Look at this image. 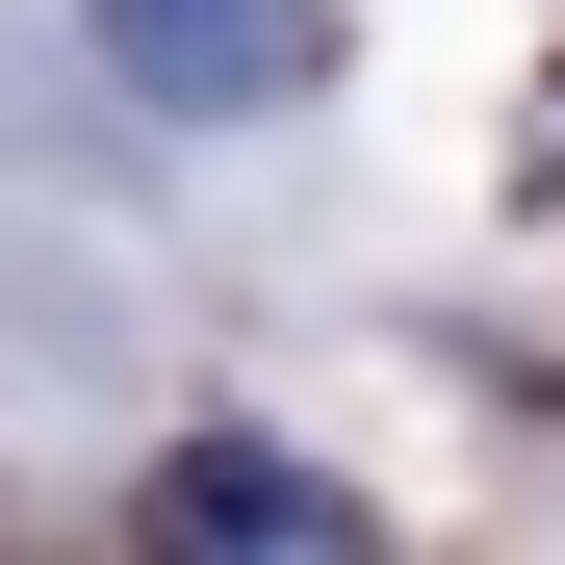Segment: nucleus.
Here are the masks:
<instances>
[{
    "mask_svg": "<svg viewBox=\"0 0 565 565\" xmlns=\"http://www.w3.org/2000/svg\"><path fill=\"white\" fill-rule=\"evenodd\" d=\"M104 52L154 104H282V77H309V0H104Z\"/></svg>",
    "mask_w": 565,
    "mask_h": 565,
    "instance_id": "f257e3e1",
    "label": "nucleus"
}]
</instances>
